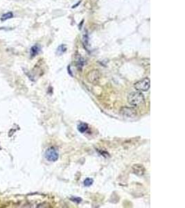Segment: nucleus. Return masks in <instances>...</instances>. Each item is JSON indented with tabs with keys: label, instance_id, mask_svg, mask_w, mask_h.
<instances>
[{
	"label": "nucleus",
	"instance_id": "nucleus-1",
	"mask_svg": "<svg viewBox=\"0 0 185 208\" xmlns=\"http://www.w3.org/2000/svg\"><path fill=\"white\" fill-rule=\"evenodd\" d=\"M144 101V96L141 92H132L127 96V102L134 107L143 105Z\"/></svg>",
	"mask_w": 185,
	"mask_h": 208
},
{
	"label": "nucleus",
	"instance_id": "nucleus-2",
	"mask_svg": "<svg viewBox=\"0 0 185 208\" xmlns=\"http://www.w3.org/2000/svg\"><path fill=\"white\" fill-rule=\"evenodd\" d=\"M151 86V81L148 78H144L141 80L137 81L134 85L135 90L139 92H146L149 90Z\"/></svg>",
	"mask_w": 185,
	"mask_h": 208
},
{
	"label": "nucleus",
	"instance_id": "nucleus-3",
	"mask_svg": "<svg viewBox=\"0 0 185 208\" xmlns=\"http://www.w3.org/2000/svg\"><path fill=\"white\" fill-rule=\"evenodd\" d=\"M59 154L58 151L54 147H50L46 151L45 158L49 162H56L58 159Z\"/></svg>",
	"mask_w": 185,
	"mask_h": 208
},
{
	"label": "nucleus",
	"instance_id": "nucleus-4",
	"mask_svg": "<svg viewBox=\"0 0 185 208\" xmlns=\"http://www.w3.org/2000/svg\"><path fill=\"white\" fill-rule=\"evenodd\" d=\"M101 78V73L98 69H92L87 74V80L89 83L96 84Z\"/></svg>",
	"mask_w": 185,
	"mask_h": 208
},
{
	"label": "nucleus",
	"instance_id": "nucleus-5",
	"mask_svg": "<svg viewBox=\"0 0 185 208\" xmlns=\"http://www.w3.org/2000/svg\"><path fill=\"white\" fill-rule=\"evenodd\" d=\"M120 113L126 118H133L137 115V111L135 109L131 107H123L120 110Z\"/></svg>",
	"mask_w": 185,
	"mask_h": 208
},
{
	"label": "nucleus",
	"instance_id": "nucleus-6",
	"mask_svg": "<svg viewBox=\"0 0 185 208\" xmlns=\"http://www.w3.org/2000/svg\"><path fill=\"white\" fill-rule=\"evenodd\" d=\"M132 172L137 175H144L145 173V168L144 167V166L141 165H134L132 166Z\"/></svg>",
	"mask_w": 185,
	"mask_h": 208
},
{
	"label": "nucleus",
	"instance_id": "nucleus-7",
	"mask_svg": "<svg viewBox=\"0 0 185 208\" xmlns=\"http://www.w3.org/2000/svg\"><path fill=\"white\" fill-rule=\"evenodd\" d=\"M40 51V48L39 46L35 45L31 49V55L32 57L36 56L37 54L39 53Z\"/></svg>",
	"mask_w": 185,
	"mask_h": 208
},
{
	"label": "nucleus",
	"instance_id": "nucleus-8",
	"mask_svg": "<svg viewBox=\"0 0 185 208\" xmlns=\"http://www.w3.org/2000/svg\"><path fill=\"white\" fill-rule=\"evenodd\" d=\"M88 129V126H87V123H81L78 126V130L80 132L83 133L86 132V131Z\"/></svg>",
	"mask_w": 185,
	"mask_h": 208
},
{
	"label": "nucleus",
	"instance_id": "nucleus-9",
	"mask_svg": "<svg viewBox=\"0 0 185 208\" xmlns=\"http://www.w3.org/2000/svg\"><path fill=\"white\" fill-rule=\"evenodd\" d=\"M66 50H67V47L65 44H61V45H60L58 47V49H57L56 54H58V55H62V54L66 51Z\"/></svg>",
	"mask_w": 185,
	"mask_h": 208
},
{
	"label": "nucleus",
	"instance_id": "nucleus-10",
	"mask_svg": "<svg viewBox=\"0 0 185 208\" xmlns=\"http://www.w3.org/2000/svg\"><path fill=\"white\" fill-rule=\"evenodd\" d=\"M93 182H94V180L92 179V178H87L84 180L83 184L86 187H89V186H91L92 184H93Z\"/></svg>",
	"mask_w": 185,
	"mask_h": 208
},
{
	"label": "nucleus",
	"instance_id": "nucleus-11",
	"mask_svg": "<svg viewBox=\"0 0 185 208\" xmlns=\"http://www.w3.org/2000/svg\"><path fill=\"white\" fill-rule=\"evenodd\" d=\"M12 16H13V14H12L11 12H9V13H7L6 14L3 15L1 19H2V21H5V20H6V19H11V17H12Z\"/></svg>",
	"mask_w": 185,
	"mask_h": 208
},
{
	"label": "nucleus",
	"instance_id": "nucleus-12",
	"mask_svg": "<svg viewBox=\"0 0 185 208\" xmlns=\"http://www.w3.org/2000/svg\"><path fill=\"white\" fill-rule=\"evenodd\" d=\"M85 64V60L82 58H79L78 60V67L79 68H82Z\"/></svg>",
	"mask_w": 185,
	"mask_h": 208
}]
</instances>
